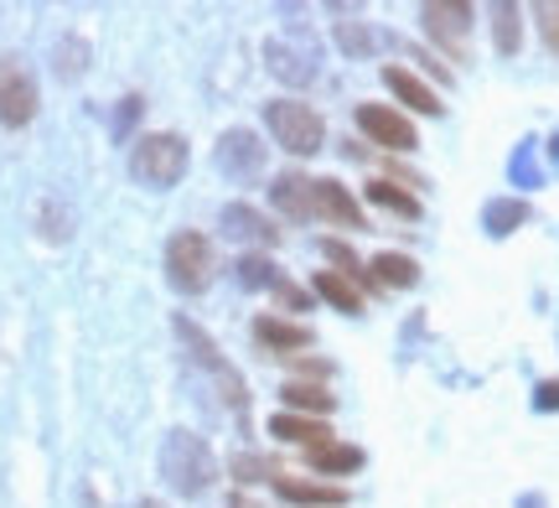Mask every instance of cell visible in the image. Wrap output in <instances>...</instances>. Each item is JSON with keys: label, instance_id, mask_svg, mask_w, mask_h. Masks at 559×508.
Here are the masks:
<instances>
[{"label": "cell", "instance_id": "6da1fadb", "mask_svg": "<svg viewBox=\"0 0 559 508\" xmlns=\"http://www.w3.org/2000/svg\"><path fill=\"white\" fill-rule=\"evenodd\" d=\"M160 477L171 483V493L198 498V493H207L218 483V457L192 430H166V441H160Z\"/></svg>", "mask_w": 559, "mask_h": 508}, {"label": "cell", "instance_id": "7a4b0ae2", "mask_svg": "<svg viewBox=\"0 0 559 508\" xmlns=\"http://www.w3.org/2000/svg\"><path fill=\"white\" fill-rule=\"evenodd\" d=\"M264 125H270V135L280 141V151H290V156H317L321 145H326V120L300 99L264 104Z\"/></svg>", "mask_w": 559, "mask_h": 508}, {"label": "cell", "instance_id": "3957f363", "mask_svg": "<svg viewBox=\"0 0 559 508\" xmlns=\"http://www.w3.org/2000/svg\"><path fill=\"white\" fill-rule=\"evenodd\" d=\"M130 172L135 182L145 187H177L181 172H187V141L171 135V130H156V135H140L135 151H130Z\"/></svg>", "mask_w": 559, "mask_h": 508}, {"label": "cell", "instance_id": "277c9868", "mask_svg": "<svg viewBox=\"0 0 559 508\" xmlns=\"http://www.w3.org/2000/svg\"><path fill=\"white\" fill-rule=\"evenodd\" d=\"M213 270H218V260H213V245L202 239V234H177L171 245H166V281L177 285V291H187V296H198V291H207L213 285Z\"/></svg>", "mask_w": 559, "mask_h": 508}, {"label": "cell", "instance_id": "5b68a950", "mask_svg": "<svg viewBox=\"0 0 559 508\" xmlns=\"http://www.w3.org/2000/svg\"><path fill=\"white\" fill-rule=\"evenodd\" d=\"M177 338H181V347H187V353H192V358H198V364L218 379V389H223V400H228V405H234V410L249 405V389H243V379L234 374V364L223 358L218 343H213V338H207L192 317H177Z\"/></svg>", "mask_w": 559, "mask_h": 508}, {"label": "cell", "instance_id": "8992f818", "mask_svg": "<svg viewBox=\"0 0 559 508\" xmlns=\"http://www.w3.org/2000/svg\"><path fill=\"white\" fill-rule=\"evenodd\" d=\"M264 58H270V73L280 83H290V88H306V83L317 79V37L311 32H285V37H270L264 42Z\"/></svg>", "mask_w": 559, "mask_h": 508}, {"label": "cell", "instance_id": "52a82bcc", "mask_svg": "<svg viewBox=\"0 0 559 508\" xmlns=\"http://www.w3.org/2000/svg\"><path fill=\"white\" fill-rule=\"evenodd\" d=\"M32 115H37V79L16 58H0V125L21 130L32 125Z\"/></svg>", "mask_w": 559, "mask_h": 508}, {"label": "cell", "instance_id": "ba28073f", "mask_svg": "<svg viewBox=\"0 0 559 508\" xmlns=\"http://www.w3.org/2000/svg\"><path fill=\"white\" fill-rule=\"evenodd\" d=\"M358 130L383 151H415L419 145L415 125L404 120L400 109H389V104H358Z\"/></svg>", "mask_w": 559, "mask_h": 508}, {"label": "cell", "instance_id": "9c48e42d", "mask_svg": "<svg viewBox=\"0 0 559 508\" xmlns=\"http://www.w3.org/2000/svg\"><path fill=\"white\" fill-rule=\"evenodd\" d=\"M218 166L223 177H234V182H254L264 172V145L254 130H223L218 141Z\"/></svg>", "mask_w": 559, "mask_h": 508}, {"label": "cell", "instance_id": "30bf717a", "mask_svg": "<svg viewBox=\"0 0 559 508\" xmlns=\"http://www.w3.org/2000/svg\"><path fill=\"white\" fill-rule=\"evenodd\" d=\"M419 21H425V32L451 52V58H466V32H472V5H419Z\"/></svg>", "mask_w": 559, "mask_h": 508}, {"label": "cell", "instance_id": "8fae6325", "mask_svg": "<svg viewBox=\"0 0 559 508\" xmlns=\"http://www.w3.org/2000/svg\"><path fill=\"white\" fill-rule=\"evenodd\" d=\"M270 203L285 213V218H317V182L300 177V172H285L270 182Z\"/></svg>", "mask_w": 559, "mask_h": 508}, {"label": "cell", "instance_id": "7c38bea8", "mask_svg": "<svg viewBox=\"0 0 559 508\" xmlns=\"http://www.w3.org/2000/svg\"><path fill=\"white\" fill-rule=\"evenodd\" d=\"M223 234H228V239H243V245H280V228L249 203L223 208Z\"/></svg>", "mask_w": 559, "mask_h": 508}, {"label": "cell", "instance_id": "4fadbf2b", "mask_svg": "<svg viewBox=\"0 0 559 508\" xmlns=\"http://www.w3.org/2000/svg\"><path fill=\"white\" fill-rule=\"evenodd\" d=\"M270 436H280V441H296V447H326L332 441V430H326V421H311V415H290V410H275L270 415Z\"/></svg>", "mask_w": 559, "mask_h": 508}, {"label": "cell", "instance_id": "5bb4252c", "mask_svg": "<svg viewBox=\"0 0 559 508\" xmlns=\"http://www.w3.org/2000/svg\"><path fill=\"white\" fill-rule=\"evenodd\" d=\"M317 213L321 218H332V224H342V228H362L358 198H353L342 182H332V177H321L317 182Z\"/></svg>", "mask_w": 559, "mask_h": 508}, {"label": "cell", "instance_id": "9a60e30c", "mask_svg": "<svg viewBox=\"0 0 559 508\" xmlns=\"http://www.w3.org/2000/svg\"><path fill=\"white\" fill-rule=\"evenodd\" d=\"M383 83H389V94L400 104H409V109H419V115H440L445 104L436 99V88L430 83H419L409 68H383Z\"/></svg>", "mask_w": 559, "mask_h": 508}, {"label": "cell", "instance_id": "2e32d148", "mask_svg": "<svg viewBox=\"0 0 559 508\" xmlns=\"http://www.w3.org/2000/svg\"><path fill=\"white\" fill-rule=\"evenodd\" d=\"M275 488L285 504H300V508H342L347 493L332 488V483H300V477H275Z\"/></svg>", "mask_w": 559, "mask_h": 508}, {"label": "cell", "instance_id": "e0dca14e", "mask_svg": "<svg viewBox=\"0 0 559 508\" xmlns=\"http://www.w3.org/2000/svg\"><path fill=\"white\" fill-rule=\"evenodd\" d=\"M254 338H260L264 347H275V353H300V347H311V327L285 322V317H260V322H254Z\"/></svg>", "mask_w": 559, "mask_h": 508}, {"label": "cell", "instance_id": "ac0fdd59", "mask_svg": "<svg viewBox=\"0 0 559 508\" xmlns=\"http://www.w3.org/2000/svg\"><path fill=\"white\" fill-rule=\"evenodd\" d=\"M317 296L321 302H332L337 311H347V317H358L362 311V291L342 270H317Z\"/></svg>", "mask_w": 559, "mask_h": 508}, {"label": "cell", "instance_id": "d6986e66", "mask_svg": "<svg viewBox=\"0 0 559 508\" xmlns=\"http://www.w3.org/2000/svg\"><path fill=\"white\" fill-rule=\"evenodd\" d=\"M306 462L326 477H342V472H358L362 468V451L358 447H342V441H326V447H311L306 451Z\"/></svg>", "mask_w": 559, "mask_h": 508}, {"label": "cell", "instance_id": "ffe728a7", "mask_svg": "<svg viewBox=\"0 0 559 508\" xmlns=\"http://www.w3.org/2000/svg\"><path fill=\"white\" fill-rule=\"evenodd\" d=\"M481 224H487L492 239H502V234H513L519 224H528V203L523 198H492V203L481 208Z\"/></svg>", "mask_w": 559, "mask_h": 508}, {"label": "cell", "instance_id": "44dd1931", "mask_svg": "<svg viewBox=\"0 0 559 508\" xmlns=\"http://www.w3.org/2000/svg\"><path fill=\"white\" fill-rule=\"evenodd\" d=\"M519 21H523L519 5H492V42H498L502 58H513V52H519V42H523Z\"/></svg>", "mask_w": 559, "mask_h": 508}, {"label": "cell", "instance_id": "7402d4cb", "mask_svg": "<svg viewBox=\"0 0 559 508\" xmlns=\"http://www.w3.org/2000/svg\"><path fill=\"white\" fill-rule=\"evenodd\" d=\"M234 281L243 285V291H275V264L264 260V255H239V264H234Z\"/></svg>", "mask_w": 559, "mask_h": 508}, {"label": "cell", "instance_id": "603a6c76", "mask_svg": "<svg viewBox=\"0 0 559 508\" xmlns=\"http://www.w3.org/2000/svg\"><path fill=\"white\" fill-rule=\"evenodd\" d=\"M373 281L383 285H415L419 281V264L409 255H394V249H383L379 260H373Z\"/></svg>", "mask_w": 559, "mask_h": 508}, {"label": "cell", "instance_id": "cb8c5ba5", "mask_svg": "<svg viewBox=\"0 0 559 508\" xmlns=\"http://www.w3.org/2000/svg\"><path fill=\"white\" fill-rule=\"evenodd\" d=\"M280 400H285L290 410H306V415H326V410L337 405V400H332L321 385H285V389H280Z\"/></svg>", "mask_w": 559, "mask_h": 508}, {"label": "cell", "instance_id": "d4e9b609", "mask_svg": "<svg viewBox=\"0 0 559 508\" xmlns=\"http://www.w3.org/2000/svg\"><path fill=\"white\" fill-rule=\"evenodd\" d=\"M337 47L347 58H368V52L379 47V32L362 26V21H337Z\"/></svg>", "mask_w": 559, "mask_h": 508}, {"label": "cell", "instance_id": "484cf974", "mask_svg": "<svg viewBox=\"0 0 559 508\" xmlns=\"http://www.w3.org/2000/svg\"><path fill=\"white\" fill-rule=\"evenodd\" d=\"M368 198L379 208H389V213H400V218H419V198H409V192L394 182H368Z\"/></svg>", "mask_w": 559, "mask_h": 508}, {"label": "cell", "instance_id": "4316f807", "mask_svg": "<svg viewBox=\"0 0 559 508\" xmlns=\"http://www.w3.org/2000/svg\"><path fill=\"white\" fill-rule=\"evenodd\" d=\"M234 477H239V483H264V477L275 483V477H285V468H280V462H270V457L239 451V457H234Z\"/></svg>", "mask_w": 559, "mask_h": 508}, {"label": "cell", "instance_id": "83f0119b", "mask_svg": "<svg viewBox=\"0 0 559 508\" xmlns=\"http://www.w3.org/2000/svg\"><path fill=\"white\" fill-rule=\"evenodd\" d=\"M508 177L519 187H539V166H534V141H523L513 151V162H508Z\"/></svg>", "mask_w": 559, "mask_h": 508}, {"label": "cell", "instance_id": "f1b7e54d", "mask_svg": "<svg viewBox=\"0 0 559 508\" xmlns=\"http://www.w3.org/2000/svg\"><path fill=\"white\" fill-rule=\"evenodd\" d=\"M321 255H326V260H337V264H342V275H353V281H362V264H358V255H353L347 245H337V239H326V245H321Z\"/></svg>", "mask_w": 559, "mask_h": 508}, {"label": "cell", "instance_id": "f546056e", "mask_svg": "<svg viewBox=\"0 0 559 508\" xmlns=\"http://www.w3.org/2000/svg\"><path fill=\"white\" fill-rule=\"evenodd\" d=\"M534 16H539V37H544V47H549V52H559V5H539Z\"/></svg>", "mask_w": 559, "mask_h": 508}, {"label": "cell", "instance_id": "4dcf8cb0", "mask_svg": "<svg viewBox=\"0 0 559 508\" xmlns=\"http://www.w3.org/2000/svg\"><path fill=\"white\" fill-rule=\"evenodd\" d=\"M534 410H559V379H544L534 389Z\"/></svg>", "mask_w": 559, "mask_h": 508}, {"label": "cell", "instance_id": "1f68e13d", "mask_svg": "<svg viewBox=\"0 0 559 508\" xmlns=\"http://www.w3.org/2000/svg\"><path fill=\"white\" fill-rule=\"evenodd\" d=\"M275 296L290 306V311H306V291H296L290 281H275Z\"/></svg>", "mask_w": 559, "mask_h": 508}, {"label": "cell", "instance_id": "d6a6232c", "mask_svg": "<svg viewBox=\"0 0 559 508\" xmlns=\"http://www.w3.org/2000/svg\"><path fill=\"white\" fill-rule=\"evenodd\" d=\"M228 508H260V504H249V498H239V493H234V498H228Z\"/></svg>", "mask_w": 559, "mask_h": 508}, {"label": "cell", "instance_id": "836d02e7", "mask_svg": "<svg viewBox=\"0 0 559 508\" xmlns=\"http://www.w3.org/2000/svg\"><path fill=\"white\" fill-rule=\"evenodd\" d=\"M549 156H555V166H559V135H549Z\"/></svg>", "mask_w": 559, "mask_h": 508}, {"label": "cell", "instance_id": "e575fe53", "mask_svg": "<svg viewBox=\"0 0 559 508\" xmlns=\"http://www.w3.org/2000/svg\"><path fill=\"white\" fill-rule=\"evenodd\" d=\"M519 508H544V504H539V498H534V493H528V498H523V504H519Z\"/></svg>", "mask_w": 559, "mask_h": 508}, {"label": "cell", "instance_id": "d590c367", "mask_svg": "<svg viewBox=\"0 0 559 508\" xmlns=\"http://www.w3.org/2000/svg\"><path fill=\"white\" fill-rule=\"evenodd\" d=\"M135 508H166V504H156V498H140V504Z\"/></svg>", "mask_w": 559, "mask_h": 508}]
</instances>
